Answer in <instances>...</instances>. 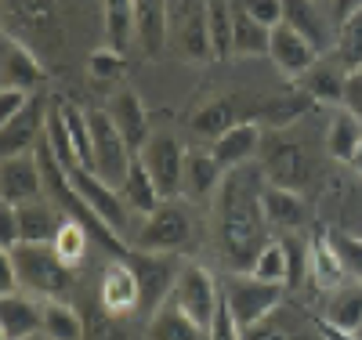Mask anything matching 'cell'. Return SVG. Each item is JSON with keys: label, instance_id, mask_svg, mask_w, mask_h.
Here are the masks:
<instances>
[{"label": "cell", "instance_id": "6da1fadb", "mask_svg": "<svg viewBox=\"0 0 362 340\" xmlns=\"http://www.w3.org/2000/svg\"><path fill=\"white\" fill-rule=\"evenodd\" d=\"M264 170L261 163L232 167L218 189L214 203V235L225 261L239 271H250L254 257L268 242V221H264Z\"/></svg>", "mask_w": 362, "mask_h": 340}, {"label": "cell", "instance_id": "7a4b0ae2", "mask_svg": "<svg viewBox=\"0 0 362 340\" xmlns=\"http://www.w3.org/2000/svg\"><path fill=\"white\" fill-rule=\"evenodd\" d=\"M4 254L15 261L18 283L25 293L40 300H66V293L73 290V264L58 257L51 242H18Z\"/></svg>", "mask_w": 362, "mask_h": 340}, {"label": "cell", "instance_id": "3957f363", "mask_svg": "<svg viewBox=\"0 0 362 340\" xmlns=\"http://www.w3.org/2000/svg\"><path fill=\"white\" fill-rule=\"evenodd\" d=\"M257 163L264 170V181L279 184V189L305 192L308 181H312V156H308V148L300 145L297 138H290L286 127H268L264 131Z\"/></svg>", "mask_w": 362, "mask_h": 340}, {"label": "cell", "instance_id": "277c9868", "mask_svg": "<svg viewBox=\"0 0 362 340\" xmlns=\"http://www.w3.org/2000/svg\"><path fill=\"white\" fill-rule=\"evenodd\" d=\"M87 116H90V170H95L102 181H109V184L119 189L138 152L127 145L124 134H119L109 109H95Z\"/></svg>", "mask_w": 362, "mask_h": 340}, {"label": "cell", "instance_id": "5b68a950", "mask_svg": "<svg viewBox=\"0 0 362 340\" xmlns=\"http://www.w3.org/2000/svg\"><path fill=\"white\" fill-rule=\"evenodd\" d=\"M221 293H225V304H228L232 319L243 326V329H250L254 322H261L268 312H276V307L286 300V286L283 283L254 279L250 271L232 275V279L221 286Z\"/></svg>", "mask_w": 362, "mask_h": 340}, {"label": "cell", "instance_id": "8992f818", "mask_svg": "<svg viewBox=\"0 0 362 340\" xmlns=\"http://www.w3.org/2000/svg\"><path fill=\"white\" fill-rule=\"evenodd\" d=\"M138 239V250H148V254H181L185 246L192 242V218L189 210L181 206L177 199H163L148 218L141 221V228L134 232Z\"/></svg>", "mask_w": 362, "mask_h": 340}, {"label": "cell", "instance_id": "52a82bcc", "mask_svg": "<svg viewBox=\"0 0 362 340\" xmlns=\"http://www.w3.org/2000/svg\"><path fill=\"white\" fill-rule=\"evenodd\" d=\"M127 264L138 275L141 312H145V319H153L160 307L174 297V283H177L181 264H185V261H181L177 254H148V250H138V254H127Z\"/></svg>", "mask_w": 362, "mask_h": 340}, {"label": "cell", "instance_id": "ba28073f", "mask_svg": "<svg viewBox=\"0 0 362 340\" xmlns=\"http://www.w3.org/2000/svg\"><path fill=\"white\" fill-rule=\"evenodd\" d=\"M170 300H174L189 319H196L199 326L210 329V322H214L225 293H221V286H218V279H214V271H210V268L185 261V264H181L177 283H174V297H170Z\"/></svg>", "mask_w": 362, "mask_h": 340}, {"label": "cell", "instance_id": "9c48e42d", "mask_svg": "<svg viewBox=\"0 0 362 340\" xmlns=\"http://www.w3.org/2000/svg\"><path fill=\"white\" fill-rule=\"evenodd\" d=\"M138 156L145 160L148 174H153L156 189H160V196L163 199H177L181 184H185V160H189L181 138L170 134V131H153V138H148V145L138 152Z\"/></svg>", "mask_w": 362, "mask_h": 340}, {"label": "cell", "instance_id": "30bf717a", "mask_svg": "<svg viewBox=\"0 0 362 340\" xmlns=\"http://www.w3.org/2000/svg\"><path fill=\"white\" fill-rule=\"evenodd\" d=\"M47 105L40 95L29 98V105L8 119V123H0V156H22V152H37V145L44 141L47 134Z\"/></svg>", "mask_w": 362, "mask_h": 340}, {"label": "cell", "instance_id": "8fae6325", "mask_svg": "<svg viewBox=\"0 0 362 340\" xmlns=\"http://www.w3.org/2000/svg\"><path fill=\"white\" fill-rule=\"evenodd\" d=\"M243 340H326L322 322L315 326L297 304L283 300L276 312H268L261 322L243 329Z\"/></svg>", "mask_w": 362, "mask_h": 340}, {"label": "cell", "instance_id": "7c38bea8", "mask_svg": "<svg viewBox=\"0 0 362 340\" xmlns=\"http://www.w3.org/2000/svg\"><path fill=\"white\" fill-rule=\"evenodd\" d=\"M47 189H44V170H40V160L37 152H22V156H4L0 160V199L4 203H33L40 199Z\"/></svg>", "mask_w": 362, "mask_h": 340}, {"label": "cell", "instance_id": "4fadbf2b", "mask_svg": "<svg viewBox=\"0 0 362 340\" xmlns=\"http://www.w3.org/2000/svg\"><path fill=\"white\" fill-rule=\"evenodd\" d=\"M319 47L305 37V33H297L293 25H276L272 29V44H268V58L276 61V69L283 73V76H290V80H300L305 76L315 61H319Z\"/></svg>", "mask_w": 362, "mask_h": 340}, {"label": "cell", "instance_id": "5bb4252c", "mask_svg": "<svg viewBox=\"0 0 362 340\" xmlns=\"http://www.w3.org/2000/svg\"><path fill=\"white\" fill-rule=\"evenodd\" d=\"M322 0H283V22L293 25L297 33H305L322 54L337 47V22L326 18L319 8Z\"/></svg>", "mask_w": 362, "mask_h": 340}, {"label": "cell", "instance_id": "9a60e30c", "mask_svg": "<svg viewBox=\"0 0 362 340\" xmlns=\"http://www.w3.org/2000/svg\"><path fill=\"white\" fill-rule=\"evenodd\" d=\"M348 66L341 61L337 51H326L319 54V61L297 80V87L305 90V95H312L315 102H326V105H341L344 102V83H348Z\"/></svg>", "mask_w": 362, "mask_h": 340}, {"label": "cell", "instance_id": "2e32d148", "mask_svg": "<svg viewBox=\"0 0 362 340\" xmlns=\"http://www.w3.org/2000/svg\"><path fill=\"white\" fill-rule=\"evenodd\" d=\"M0 333L4 340H29L44 333V300L29 293H4L0 297Z\"/></svg>", "mask_w": 362, "mask_h": 340}, {"label": "cell", "instance_id": "e0dca14e", "mask_svg": "<svg viewBox=\"0 0 362 340\" xmlns=\"http://www.w3.org/2000/svg\"><path fill=\"white\" fill-rule=\"evenodd\" d=\"M102 312L124 319V315H134L141 312V290H138V275L134 268L124 261H116L105 268L102 275Z\"/></svg>", "mask_w": 362, "mask_h": 340}, {"label": "cell", "instance_id": "ac0fdd59", "mask_svg": "<svg viewBox=\"0 0 362 340\" xmlns=\"http://www.w3.org/2000/svg\"><path fill=\"white\" fill-rule=\"evenodd\" d=\"M47 80V69L40 66V58L29 51V44L15 40L4 33V54H0V83L18 87V90H37Z\"/></svg>", "mask_w": 362, "mask_h": 340}, {"label": "cell", "instance_id": "d6986e66", "mask_svg": "<svg viewBox=\"0 0 362 340\" xmlns=\"http://www.w3.org/2000/svg\"><path fill=\"white\" fill-rule=\"evenodd\" d=\"M261 138H264V127L257 119H239V123H232L225 134L214 138V148H210V152L218 156V163L225 170H232V167H243V163L257 160Z\"/></svg>", "mask_w": 362, "mask_h": 340}, {"label": "cell", "instance_id": "ffe728a7", "mask_svg": "<svg viewBox=\"0 0 362 340\" xmlns=\"http://www.w3.org/2000/svg\"><path fill=\"white\" fill-rule=\"evenodd\" d=\"M134 40L148 58L163 54L170 40V4L167 0H134Z\"/></svg>", "mask_w": 362, "mask_h": 340}, {"label": "cell", "instance_id": "44dd1931", "mask_svg": "<svg viewBox=\"0 0 362 340\" xmlns=\"http://www.w3.org/2000/svg\"><path fill=\"white\" fill-rule=\"evenodd\" d=\"M109 116L112 123L119 127V134L127 138V145L134 152H141L148 145V138H153V131H148V112L141 105V98L134 95V90H116V95L109 98Z\"/></svg>", "mask_w": 362, "mask_h": 340}, {"label": "cell", "instance_id": "7402d4cb", "mask_svg": "<svg viewBox=\"0 0 362 340\" xmlns=\"http://www.w3.org/2000/svg\"><path fill=\"white\" fill-rule=\"evenodd\" d=\"M15 210H18V242H54V235L69 221L66 210H58L44 199L22 203Z\"/></svg>", "mask_w": 362, "mask_h": 340}, {"label": "cell", "instance_id": "603a6c76", "mask_svg": "<svg viewBox=\"0 0 362 340\" xmlns=\"http://www.w3.org/2000/svg\"><path fill=\"white\" fill-rule=\"evenodd\" d=\"M322 322L344 329V333H358L362 329V283L348 279L337 290L326 293V307H322Z\"/></svg>", "mask_w": 362, "mask_h": 340}, {"label": "cell", "instance_id": "cb8c5ba5", "mask_svg": "<svg viewBox=\"0 0 362 340\" xmlns=\"http://www.w3.org/2000/svg\"><path fill=\"white\" fill-rule=\"evenodd\" d=\"M308 210H305V199L293 189H279V184H264V221L268 228H276L279 235L283 232H297L305 225Z\"/></svg>", "mask_w": 362, "mask_h": 340}, {"label": "cell", "instance_id": "d4e9b609", "mask_svg": "<svg viewBox=\"0 0 362 340\" xmlns=\"http://www.w3.org/2000/svg\"><path fill=\"white\" fill-rule=\"evenodd\" d=\"M225 167L218 163L214 152H189L185 160V184H181V196L189 199H206V196H218L221 181H225Z\"/></svg>", "mask_w": 362, "mask_h": 340}, {"label": "cell", "instance_id": "484cf974", "mask_svg": "<svg viewBox=\"0 0 362 340\" xmlns=\"http://www.w3.org/2000/svg\"><path fill=\"white\" fill-rule=\"evenodd\" d=\"M145 340H210V329L199 326L196 319H189L174 300H167L160 312L148 319Z\"/></svg>", "mask_w": 362, "mask_h": 340}, {"label": "cell", "instance_id": "4316f807", "mask_svg": "<svg viewBox=\"0 0 362 340\" xmlns=\"http://www.w3.org/2000/svg\"><path fill=\"white\" fill-rule=\"evenodd\" d=\"M247 98L243 95H221V98H210L203 109H196L192 116V131L203 138H218L225 134L232 123H239V116H247Z\"/></svg>", "mask_w": 362, "mask_h": 340}, {"label": "cell", "instance_id": "83f0119b", "mask_svg": "<svg viewBox=\"0 0 362 340\" xmlns=\"http://www.w3.org/2000/svg\"><path fill=\"white\" fill-rule=\"evenodd\" d=\"M119 196H124V203H127L134 213H141V218H148V213L163 203V196H160L156 181H153V174H148V167H145L141 156H134V163H131L124 184H119Z\"/></svg>", "mask_w": 362, "mask_h": 340}, {"label": "cell", "instance_id": "f1b7e54d", "mask_svg": "<svg viewBox=\"0 0 362 340\" xmlns=\"http://www.w3.org/2000/svg\"><path fill=\"white\" fill-rule=\"evenodd\" d=\"M312 275H315V283H319V290H337L341 283H348L351 275H348V268H344V261H341V250H337V242L334 239H315L312 242Z\"/></svg>", "mask_w": 362, "mask_h": 340}, {"label": "cell", "instance_id": "f546056e", "mask_svg": "<svg viewBox=\"0 0 362 340\" xmlns=\"http://www.w3.org/2000/svg\"><path fill=\"white\" fill-rule=\"evenodd\" d=\"M44 336L47 340H87V322L66 300H44Z\"/></svg>", "mask_w": 362, "mask_h": 340}, {"label": "cell", "instance_id": "4dcf8cb0", "mask_svg": "<svg viewBox=\"0 0 362 340\" xmlns=\"http://www.w3.org/2000/svg\"><path fill=\"white\" fill-rule=\"evenodd\" d=\"M206 33L214 58H232V33H235V4L232 0H206Z\"/></svg>", "mask_w": 362, "mask_h": 340}, {"label": "cell", "instance_id": "1f68e13d", "mask_svg": "<svg viewBox=\"0 0 362 340\" xmlns=\"http://www.w3.org/2000/svg\"><path fill=\"white\" fill-rule=\"evenodd\" d=\"M272 29L250 18L243 8L235 4V33H232V58H250V54H268Z\"/></svg>", "mask_w": 362, "mask_h": 340}, {"label": "cell", "instance_id": "d6a6232c", "mask_svg": "<svg viewBox=\"0 0 362 340\" xmlns=\"http://www.w3.org/2000/svg\"><path fill=\"white\" fill-rule=\"evenodd\" d=\"M362 141V119L351 116L348 109H341L334 119H329V131H326V148H329V156L348 163L355 156V148Z\"/></svg>", "mask_w": 362, "mask_h": 340}, {"label": "cell", "instance_id": "836d02e7", "mask_svg": "<svg viewBox=\"0 0 362 340\" xmlns=\"http://www.w3.org/2000/svg\"><path fill=\"white\" fill-rule=\"evenodd\" d=\"M102 15H105L109 47L124 51L134 40V0H102Z\"/></svg>", "mask_w": 362, "mask_h": 340}, {"label": "cell", "instance_id": "e575fe53", "mask_svg": "<svg viewBox=\"0 0 362 340\" xmlns=\"http://www.w3.org/2000/svg\"><path fill=\"white\" fill-rule=\"evenodd\" d=\"M279 242H283V254H286V290H300L305 279L312 275V246L297 232H283Z\"/></svg>", "mask_w": 362, "mask_h": 340}, {"label": "cell", "instance_id": "d590c367", "mask_svg": "<svg viewBox=\"0 0 362 340\" xmlns=\"http://www.w3.org/2000/svg\"><path fill=\"white\" fill-rule=\"evenodd\" d=\"M312 105H315V98H312V95H305L300 87H293V90H286V95L264 102L268 127H286V123H293L297 116H305Z\"/></svg>", "mask_w": 362, "mask_h": 340}, {"label": "cell", "instance_id": "8d00e7d4", "mask_svg": "<svg viewBox=\"0 0 362 340\" xmlns=\"http://www.w3.org/2000/svg\"><path fill=\"white\" fill-rule=\"evenodd\" d=\"M181 51H185L192 61L214 58V51H210V33H206V8H192L189 11L185 29H181Z\"/></svg>", "mask_w": 362, "mask_h": 340}, {"label": "cell", "instance_id": "74e56055", "mask_svg": "<svg viewBox=\"0 0 362 340\" xmlns=\"http://www.w3.org/2000/svg\"><path fill=\"white\" fill-rule=\"evenodd\" d=\"M250 275L254 279H264V283H283L286 286V254H283L279 239H268L261 246V254L250 264Z\"/></svg>", "mask_w": 362, "mask_h": 340}, {"label": "cell", "instance_id": "f35d334b", "mask_svg": "<svg viewBox=\"0 0 362 340\" xmlns=\"http://www.w3.org/2000/svg\"><path fill=\"white\" fill-rule=\"evenodd\" d=\"M334 51L341 54V61L348 69L362 66V8L337 25V47Z\"/></svg>", "mask_w": 362, "mask_h": 340}, {"label": "cell", "instance_id": "ab89813d", "mask_svg": "<svg viewBox=\"0 0 362 340\" xmlns=\"http://www.w3.org/2000/svg\"><path fill=\"white\" fill-rule=\"evenodd\" d=\"M127 69V58L119 47H98L95 54L87 58V76L95 83H116Z\"/></svg>", "mask_w": 362, "mask_h": 340}, {"label": "cell", "instance_id": "60d3db41", "mask_svg": "<svg viewBox=\"0 0 362 340\" xmlns=\"http://www.w3.org/2000/svg\"><path fill=\"white\" fill-rule=\"evenodd\" d=\"M87 239H90V232H87L80 221H66V225H62V232L54 235V242H51V246L58 250V257H62L66 264H73V268H76V264L87 257Z\"/></svg>", "mask_w": 362, "mask_h": 340}, {"label": "cell", "instance_id": "b9f144b4", "mask_svg": "<svg viewBox=\"0 0 362 340\" xmlns=\"http://www.w3.org/2000/svg\"><path fill=\"white\" fill-rule=\"evenodd\" d=\"M239 8L268 29L283 25V0H239Z\"/></svg>", "mask_w": 362, "mask_h": 340}, {"label": "cell", "instance_id": "7bdbcfd3", "mask_svg": "<svg viewBox=\"0 0 362 340\" xmlns=\"http://www.w3.org/2000/svg\"><path fill=\"white\" fill-rule=\"evenodd\" d=\"M334 242H337V250H341V261H344L348 275L362 283V235L355 232V235H344V239H334Z\"/></svg>", "mask_w": 362, "mask_h": 340}, {"label": "cell", "instance_id": "ee69618b", "mask_svg": "<svg viewBox=\"0 0 362 340\" xmlns=\"http://www.w3.org/2000/svg\"><path fill=\"white\" fill-rule=\"evenodd\" d=\"M210 340H243V326L232 319V312H228L225 300H221V307H218L214 322H210Z\"/></svg>", "mask_w": 362, "mask_h": 340}, {"label": "cell", "instance_id": "f6af8a7d", "mask_svg": "<svg viewBox=\"0 0 362 340\" xmlns=\"http://www.w3.org/2000/svg\"><path fill=\"white\" fill-rule=\"evenodd\" d=\"M29 98H33V90H18V87H0V123H8V119H15L25 105H29Z\"/></svg>", "mask_w": 362, "mask_h": 340}, {"label": "cell", "instance_id": "bcb514c9", "mask_svg": "<svg viewBox=\"0 0 362 340\" xmlns=\"http://www.w3.org/2000/svg\"><path fill=\"white\" fill-rule=\"evenodd\" d=\"M351 116L362 119V66H355L348 73V83H344V102H341Z\"/></svg>", "mask_w": 362, "mask_h": 340}, {"label": "cell", "instance_id": "7dc6e473", "mask_svg": "<svg viewBox=\"0 0 362 340\" xmlns=\"http://www.w3.org/2000/svg\"><path fill=\"white\" fill-rule=\"evenodd\" d=\"M0 210H4V221H0V250H11V246H18V210H15V203H0Z\"/></svg>", "mask_w": 362, "mask_h": 340}, {"label": "cell", "instance_id": "c3c4849f", "mask_svg": "<svg viewBox=\"0 0 362 340\" xmlns=\"http://www.w3.org/2000/svg\"><path fill=\"white\" fill-rule=\"evenodd\" d=\"M329 4H334V22L341 25L348 15H355V11L362 8V0H329Z\"/></svg>", "mask_w": 362, "mask_h": 340}, {"label": "cell", "instance_id": "681fc988", "mask_svg": "<svg viewBox=\"0 0 362 340\" xmlns=\"http://www.w3.org/2000/svg\"><path fill=\"white\" fill-rule=\"evenodd\" d=\"M348 167H351V170H355V174L362 177V141H358V148H355V156L348 160Z\"/></svg>", "mask_w": 362, "mask_h": 340}, {"label": "cell", "instance_id": "f907efd6", "mask_svg": "<svg viewBox=\"0 0 362 340\" xmlns=\"http://www.w3.org/2000/svg\"><path fill=\"white\" fill-rule=\"evenodd\" d=\"M29 340H47V336H44V333H40V336H29Z\"/></svg>", "mask_w": 362, "mask_h": 340}, {"label": "cell", "instance_id": "816d5d0a", "mask_svg": "<svg viewBox=\"0 0 362 340\" xmlns=\"http://www.w3.org/2000/svg\"><path fill=\"white\" fill-rule=\"evenodd\" d=\"M358 235H362V221H358Z\"/></svg>", "mask_w": 362, "mask_h": 340}]
</instances>
